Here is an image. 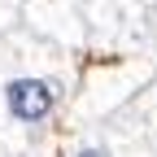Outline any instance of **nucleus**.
<instances>
[{
    "label": "nucleus",
    "mask_w": 157,
    "mask_h": 157,
    "mask_svg": "<svg viewBox=\"0 0 157 157\" xmlns=\"http://www.w3.org/2000/svg\"><path fill=\"white\" fill-rule=\"evenodd\" d=\"M5 105H9V113L17 122H44L52 113V105H57V92L44 78H13L9 92H5Z\"/></svg>",
    "instance_id": "nucleus-1"
},
{
    "label": "nucleus",
    "mask_w": 157,
    "mask_h": 157,
    "mask_svg": "<svg viewBox=\"0 0 157 157\" xmlns=\"http://www.w3.org/2000/svg\"><path fill=\"white\" fill-rule=\"evenodd\" d=\"M78 157H109V153H105V148H83Z\"/></svg>",
    "instance_id": "nucleus-2"
}]
</instances>
